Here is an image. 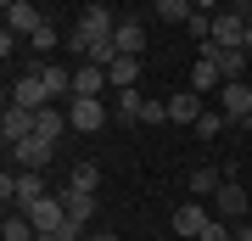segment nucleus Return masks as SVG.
I'll return each instance as SVG.
<instances>
[{
  "mask_svg": "<svg viewBox=\"0 0 252 241\" xmlns=\"http://www.w3.org/2000/svg\"><path fill=\"white\" fill-rule=\"evenodd\" d=\"M0 197H6V207H17V213H28L39 197H51L45 191V169H17V174H0Z\"/></svg>",
  "mask_w": 252,
  "mask_h": 241,
  "instance_id": "1",
  "label": "nucleus"
},
{
  "mask_svg": "<svg viewBox=\"0 0 252 241\" xmlns=\"http://www.w3.org/2000/svg\"><path fill=\"white\" fill-rule=\"evenodd\" d=\"M112 34H118V17H112V11H107V6H84L79 23H73V34H67V45H73L79 56H90V45H95V39H112Z\"/></svg>",
  "mask_w": 252,
  "mask_h": 241,
  "instance_id": "2",
  "label": "nucleus"
},
{
  "mask_svg": "<svg viewBox=\"0 0 252 241\" xmlns=\"http://www.w3.org/2000/svg\"><path fill=\"white\" fill-rule=\"evenodd\" d=\"M202 56L219 68V79L230 84V79H241V73H247V56H252V51H247V45H219V39H202Z\"/></svg>",
  "mask_w": 252,
  "mask_h": 241,
  "instance_id": "3",
  "label": "nucleus"
},
{
  "mask_svg": "<svg viewBox=\"0 0 252 241\" xmlns=\"http://www.w3.org/2000/svg\"><path fill=\"white\" fill-rule=\"evenodd\" d=\"M67 124L79 135H101L107 129V107H101V96H73L67 101Z\"/></svg>",
  "mask_w": 252,
  "mask_h": 241,
  "instance_id": "4",
  "label": "nucleus"
},
{
  "mask_svg": "<svg viewBox=\"0 0 252 241\" xmlns=\"http://www.w3.org/2000/svg\"><path fill=\"white\" fill-rule=\"evenodd\" d=\"M219 112H224L230 124H247V112H252V84H247V79H230L224 90H219Z\"/></svg>",
  "mask_w": 252,
  "mask_h": 241,
  "instance_id": "5",
  "label": "nucleus"
},
{
  "mask_svg": "<svg viewBox=\"0 0 252 241\" xmlns=\"http://www.w3.org/2000/svg\"><path fill=\"white\" fill-rule=\"evenodd\" d=\"M28 219H34V230H39V236L62 230V224H67V207H62V191H56V197H39L34 207H28Z\"/></svg>",
  "mask_w": 252,
  "mask_h": 241,
  "instance_id": "6",
  "label": "nucleus"
},
{
  "mask_svg": "<svg viewBox=\"0 0 252 241\" xmlns=\"http://www.w3.org/2000/svg\"><path fill=\"white\" fill-rule=\"evenodd\" d=\"M67 129H73V124H67V107H62V101H51V107H39V112H34V135H39V140H51V146H56Z\"/></svg>",
  "mask_w": 252,
  "mask_h": 241,
  "instance_id": "7",
  "label": "nucleus"
},
{
  "mask_svg": "<svg viewBox=\"0 0 252 241\" xmlns=\"http://www.w3.org/2000/svg\"><path fill=\"white\" fill-rule=\"evenodd\" d=\"M6 107H28V112L51 107V96H45V84H39V73H23V79L11 84V101H6Z\"/></svg>",
  "mask_w": 252,
  "mask_h": 241,
  "instance_id": "8",
  "label": "nucleus"
},
{
  "mask_svg": "<svg viewBox=\"0 0 252 241\" xmlns=\"http://www.w3.org/2000/svg\"><path fill=\"white\" fill-rule=\"evenodd\" d=\"M51 157H56V146H51V140H39V135H28V140L11 146V163H17V169H45Z\"/></svg>",
  "mask_w": 252,
  "mask_h": 241,
  "instance_id": "9",
  "label": "nucleus"
},
{
  "mask_svg": "<svg viewBox=\"0 0 252 241\" xmlns=\"http://www.w3.org/2000/svg\"><path fill=\"white\" fill-rule=\"evenodd\" d=\"M213 213H219V219H235V224L247 219V191L235 185V179H224V185L213 191Z\"/></svg>",
  "mask_w": 252,
  "mask_h": 241,
  "instance_id": "10",
  "label": "nucleus"
},
{
  "mask_svg": "<svg viewBox=\"0 0 252 241\" xmlns=\"http://www.w3.org/2000/svg\"><path fill=\"white\" fill-rule=\"evenodd\" d=\"M207 219H213V213H207L202 202H185L180 213H174V236H180V241H196V236L207 230Z\"/></svg>",
  "mask_w": 252,
  "mask_h": 241,
  "instance_id": "11",
  "label": "nucleus"
},
{
  "mask_svg": "<svg viewBox=\"0 0 252 241\" xmlns=\"http://www.w3.org/2000/svg\"><path fill=\"white\" fill-rule=\"evenodd\" d=\"M213 39L219 45H247V17H235L230 6H219L213 11Z\"/></svg>",
  "mask_w": 252,
  "mask_h": 241,
  "instance_id": "12",
  "label": "nucleus"
},
{
  "mask_svg": "<svg viewBox=\"0 0 252 241\" xmlns=\"http://www.w3.org/2000/svg\"><path fill=\"white\" fill-rule=\"evenodd\" d=\"M28 135H34V112H28V107H6V118H0V140L17 146V140H28Z\"/></svg>",
  "mask_w": 252,
  "mask_h": 241,
  "instance_id": "13",
  "label": "nucleus"
},
{
  "mask_svg": "<svg viewBox=\"0 0 252 241\" xmlns=\"http://www.w3.org/2000/svg\"><path fill=\"white\" fill-rule=\"evenodd\" d=\"M39 23H45V17H39L34 0H11V6H6V28H11V34H34Z\"/></svg>",
  "mask_w": 252,
  "mask_h": 241,
  "instance_id": "14",
  "label": "nucleus"
},
{
  "mask_svg": "<svg viewBox=\"0 0 252 241\" xmlns=\"http://www.w3.org/2000/svg\"><path fill=\"white\" fill-rule=\"evenodd\" d=\"M101 84H112L101 62H79L73 68V96H101Z\"/></svg>",
  "mask_w": 252,
  "mask_h": 241,
  "instance_id": "15",
  "label": "nucleus"
},
{
  "mask_svg": "<svg viewBox=\"0 0 252 241\" xmlns=\"http://www.w3.org/2000/svg\"><path fill=\"white\" fill-rule=\"evenodd\" d=\"M62 207H67V219H73V224H90V219H95V191L67 185V191H62Z\"/></svg>",
  "mask_w": 252,
  "mask_h": 241,
  "instance_id": "16",
  "label": "nucleus"
},
{
  "mask_svg": "<svg viewBox=\"0 0 252 241\" xmlns=\"http://www.w3.org/2000/svg\"><path fill=\"white\" fill-rule=\"evenodd\" d=\"M34 73H39V84H45L51 101H73V73H67V68H51V62H45V68H34Z\"/></svg>",
  "mask_w": 252,
  "mask_h": 241,
  "instance_id": "17",
  "label": "nucleus"
},
{
  "mask_svg": "<svg viewBox=\"0 0 252 241\" xmlns=\"http://www.w3.org/2000/svg\"><path fill=\"white\" fill-rule=\"evenodd\" d=\"M112 45H118V56H146V28H140L135 17H129V23H118Z\"/></svg>",
  "mask_w": 252,
  "mask_h": 241,
  "instance_id": "18",
  "label": "nucleus"
},
{
  "mask_svg": "<svg viewBox=\"0 0 252 241\" xmlns=\"http://www.w3.org/2000/svg\"><path fill=\"white\" fill-rule=\"evenodd\" d=\"M0 241H39V230H34V219H28V213H17V207H11L6 224H0Z\"/></svg>",
  "mask_w": 252,
  "mask_h": 241,
  "instance_id": "19",
  "label": "nucleus"
},
{
  "mask_svg": "<svg viewBox=\"0 0 252 241\" xmlns=\"http://www.w3.org/2000/svg\"><path fill=\"white\" fill-rule=\"evenodd\" d=\"M146 107H152V101H146L140 90H118V118H124V124H146Z\"/></svg>",
  "mask_w": 252,
  "mask_h": 241,
  "instance_id": "20",
  "label": "nucleus"
},
{
  "mask_svg": "<svg viewBox=\"0 0 252 241\" xmlns=\"http://www.w3.org/2000/svg\"><path fill=\"white\" fill-rule=\"evenodd\" d=\"M107 79H112V90H135V79H140V56H118V62L107 68Z\"/></svg>",
  "mask_w": 252,
  "mask_h": 241,
  "instance_id": "21",
  "label": "nucleus"
},
{
  "mask_svg": "<svg viewBox=\"0 0 252 241\" xmlns=\"http://www.w3.org/2000/svg\"><path fill=\"white\" fill-rule=\"evenodd\" d=\"M190 90H196V96H207V90H224V79H219V68L207 62V56H196V68H190Z\"/></svg>",
  "mask_w": 252,
  "mask_h": 241,
  "instance_id": "22",
  "label": "nucleus"
},
{
  "mask_svg": "<svg viewBox=\"0 0 252 241\" xmlns=\"http://www.w3.org/2000/svg\"><path fill=\"white\" fill-rule=\"evenodd\" d=\"M219 185H224V174H219V169H202V163L190 169V197H213Z\"/></svg>",
  "mask_w": 252,
  "mask_h": 241,
  "instance_id": "23",
  "label": "nucleus"
},
{
  "mask_svg": "<svg viewBox=\"0 0 252 241\" xmlns=\"http://www.w3.org/2000/svg\"><path fill=\"white\" fill-rule=\"evenodd\" d=\"M62 39H67V34H62V28H56V23H39L34 34H28V45H34L39 56H45V51H56V45H62Z\"/></svg>",
  "mask_w": 252,
  "mask_h": 241,
  "instance_id": "24",
  "label": "nucleus"
},
{
  "mask_svg": "<svg viewBox=\"0 0 252 241\" xmlns=\"http://www.w3.org/2000/svg\"><path fill=\"white\" fill-rule=\"evenodd\" d=\"M67 185H79V191H95V185H101V163H73Z\"/></svg>",
  "mask_w": 252,
  "mask_h": 241,
  "instance_id": "25",
  "label": "nucleus"
},
{
  "mask_svg": "<svg viewBox=\"0 0 252 241\" xmlns=\"http://www.w3.org/2000/svg\"><path fill=\"white\" fill-rule=\"evenodd\" d=\"M190 11H196V0H157V17L162 23H185Z\"/></svg>",
  "mask_w": 252,
  "mask_h": 241,
  "instance_id": "26",
  "label": "nucleus"
},
{
  "mask_svg": "<svg viewBox=\"0 0 252 241\" xmlns=\"http://www.w3.org/2000/svg\"><path fill=\"white\" fill-rule=\"evenodd\" d=\"M224 124H230L224 112H202V118H196L190 129H196V140H219V129H224Z\"/></svg>",
  "mask_w": 252,
  "mask_h": 241,
  "instance_id": "27",
  "label": "nucleus"
},
{
  "mask_svg": "<svg viewBox=\"0 0 252 241\" xmlns=\"http://www.w3.org/2000/svg\"><path fill=\"white\" fill-rule=\"evenodd\" d=\"M196 241H235V230H230V219H207V230Z\"/></svg>",
  "mask_w": 252,
  "mask_h": 241,
  "instance_id": "28",
  "label": "nucleus"
},
{
  "mask_svg": "<svg viewBox=\"0 0 252 241\" xmlns=\"http://www.w3.org/2000/svg\"><path fill=\"white\" fill-rule=\"evenodd\" d=\"M190 34H196V39H213V11H190Z\"/></svg>",
  "mask_w": 252,
  "mask_h": 241,
  "instance_id": "29",
  "label": "nucleus"
},
{
  "mask_svg": "<svg viewBox=\"0 0 252 241\" xmlns=\"http://www.w3.org/2000/svg\"><path fill=\"white\" fill-rule=\"evenodd\" d=\"M235 241H252V224L241 219V224H235Z\"/></svg>",
  "mask_w": 252,
  "mask_h": 241,
  "instance_id": "30",
  "label": "nucleus"
},
{
  "mask_svg": "<svg viewBox=\"0 0 252 241\" xmlns=\"http://www.w3.org/2000/svg\"><path fill=\"white\" fill-rule=\"evenodd\" d=\"M213 6H224V0H196V11H213Z\"/></svg>",
  "mask_w": 252,
  "mask_h": 241,
  "instance_id": "31",
  "label": "nucleus"
},
{
  "mask_svg": "<svg viewBox=\"0 0 252 241\" xmlns=\"http://www.w3.org/2000/svg\"><path fill=\"white\" fill-rule=\"evenodd\" d=\"M90 241H124V236H112V230H101V236H90Z\"/></svg>",
  "mask_w": 252,
  "mask_h": 241,
  "instance_id": "32",
  "label": "nucleus"
},
{
  "mask_svg": "<svg viewBox=\"0 0 252 241\" xmlns=\"http://www.w3.org/2000/svg\"><path fill=\"white\" fill-rule=\"evenodd\" d=\"M247 51H252V17H247Z\"/></svg>",
  "mask_w": 252,
  "mask_h": 241,
  "instance_id": "33",
  "label": "nucleus"
},
{
  "mask_svg": "<svg viewBox=\"0 0 252 241\" xmlns=\"http://www.w3.org/2000/svg\"><path fill=\"white\" fill-rule=\"evenodd\" d=\"M241 129H252V112H247V124H241Z\"/></svg>",
  "mask_w": 252,
  "mask_h": 241,
  "instance_id": "34",
  "label": "nucleus"
},
{
  "mask_svg": "<svg viewBox=\"0 0 252 241\" xmlns=\"http://www.w3.org/2000/svg\"><path fill=\"white\" fill-rule=\"evenodd\" d=\"M152 6H157V0H152Z\"/></svg>",
  "mask_w": 252,
  "mask_h": 241,
  "instance_id": "35",
  "label": "nucleus"
}]
</instances>
